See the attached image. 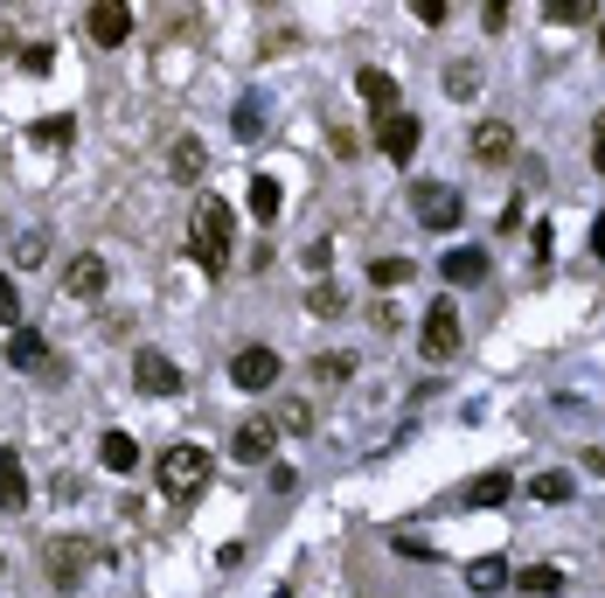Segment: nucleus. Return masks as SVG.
<instances>
[{
    "instance_id": "c85d7f7f",
    "label": "nucleus",
    "mask_w": 605,
    "mask_h": 598,
    "mask_svg": "<svg viewBox=\"0 0 605 598\" xmlns=\"http://www.w3.org/2000/svg\"><path fill=\"white\" fill-rule=\"evenodd\" d=\"M70 133H77L70 119H36V125H29V140H36V146H70Z\"/></svg>"
},
{
    "instance_id": "dca6fc26",
    "label": "nucleus",
    "mask_w": 605,
    "mask_h": 598,
    "mask_svg": "<svg viewBox=\"0 0 605 598\" xmlns=\"http://www.w3.org/2000/svg\"><path fill=\"white\" fill-rule=\"evenodd\" d=\"M168 174H174V181H202V174H209V146H202L195 133H181L174 153H168Z\"/></svg>"
},
{
    "instance_id": "6e6552de",
    "label": "nucleus",
    "mask_w": 605,
    "mask_h": 598,
    "mask_svg": "<svg viewBox=\"0 0 605 598\" xmlns=\"http://www.w3.org/2000/svg\"><path fill=\"white\" fill-rule=\"evenodd\" d=\"M466 153H473L481 168H502L508 153H515V125H502V119H481V125H473V140H466Z\"/></svg>"
},
{
    "instance_id": "0eeeda50",
    "label": "nucleus",
    "mask_w": 605,
    "mask_h": 598,
    "mask_svg": "<svg viewBox=\"0 0 605 598\" xmlns=\"http://www.w3.org/2000/svg\"><path fill=\"white\" fill-rule=\"evenodd\" d=\"M230 383H236V389H272V383H279V355H272V348H258V342H251V348H236Z\"/></svg>"
},
{
    "instance_id": "393cba45",
    "label": "nucleus",
    "mask_w": 605,
    "mask_h": 598,
    "mask_svg": "<svg viewBox=\"0 0 605 598\" xmlns=\"http://www.w3.org/2000/svg\"><path fill=\"white\" fill-rule=\"evenodd\" d=\"M279 202H285V195H279V181H272V174H258V181H251V216H258V223H279Z\"/></svg>"
},
{
    "instance_id": "9b49d317",
    "label": "nucleus",
    "mask_w": 605,
    "mask_h": 598,
    "mask_svg": "<svg viewBox=\"0 0 605 598\" xmlns=\"http://www.w3.org/2000/svg\"><path fill=\"white\" fill-rule=\"evenodd\" d=\"M417 140H425V133H417V119H411V112H390V119H376V146H383L397 168L417 153Z\"/></svg>"
},
{
    "instance_id": "7c9ffc66",
    "label": "nucleus",
    "mask_w": 605,
    "mask_h": 598,
    "mask_svg": "<svg viewBox=\"0 0 605 598\" xmlns=\"http://www.w3.org/2000/svg\"><path fill=\"white\" fill-rule=\"evenodd\" d=\"M0 327H21V293H14V278H0Z\"/></svg>"
},
{
    "instance_id": "412c9836",
    "label": "nucleus",
    "mask_w": 605,
    "mask_h": 598,
    "mask_svg": "<svg viewBox=\"0 0 605 598\" xmlns=\"http://www.w3.org/2000/svg\"><path fill=\"white\" fill-rule=\"evenodd\" d=\"M515 591H530V598H557V591H564V570H557V564H530V570H515Z\"/></svg>"
},
{
    "instance_id": "473e14b6",
    "label": "nucleus",
    "mask_w": 605,
    "mask_h": 598,
    "mask_svg": "<svg viewBox=\"0 0 605 598\" xmlns=\"http://www.w3.org/2000/svg\"><path fill=\"white\" fill-rule=\"evenodd\" d=\"M592 168L605 174V133H592Z\"/></svg>"
},
{
    "instance_id": "1a4fd4ad",
    "label": "nucleus",
    "mask_w": 605,
    "mask_h": 598,
    "mask_svg": "<svg viewBox=\"0 0 605 598\" xmlns=\"http://www.w3.org/2000/svg\"><path fill=\"white\" fill-rule=\"evenodd\" d=\"M84 36L104 42V49H119L125 36H133V8H119V0H98V8L84 14Z\"/></svg>"
},
{
    "instance_id": "2f4dec72",
    "label": "nucleus",
    "mask_w": 605,
    "mask_h": 598,
    "mask_svg": "<svg viewBox=\"0 0 605 598\" xmlns=\"http://www.w3.org/2000/svg\"><path fill=\"white\" fill-rule=\"evenodd\" d=\"M42 251H49V244H42V237H36V230H29V237H21V244H14V265H42Z\"/></svg>"
},
{
    "instance_id": "2eb2a0df",
    "label": "nucleus",
    "mask_w": 605,
    "mask_h": 598,
    "mask_svg": "<svg viewBox=\"0 0 605 598\" xmlns=\"http://www.w3.org/2000/svg\"><path fill=\"white\" fill-rule=\"evenodd\" d=\"M0 508H29V474H21V453L14 446H0Z\"/></svg>"
},
{
    "instance_id": "f257e3e1",
    "label": "nucleus",
    "mask_w": 605,
    "mask_h": 598,
    "mask_svg": "<svg viewBox=\"0 0 605 598\" xmlns=\"http://www.w3.org/2000/svg\"><path fill=\"white\" fill-rule=\"evenodd\" d=\"M153 474H161L168 501H195V494L209 487V474H216V459H209L202 446H168L161 459H153Z\"/></svg>"
},
{
    "instance_id": "6ab92c4d",
    "label": "nucleus",
    "mask_w": 605,
    "mask_h": 598,
    "mask_svg": "<svg viewBox=\"0 0 605 598\" xmlns=\"http://www.w3.org/2000/svg\"><path fill=\"white\" fill-rule=\"evenodd\" d=\"M355 91L370 98V105H376L383 119L397 112V77H390V70H355Z\"/></svg>"
},
{
    "instance_id": "f03ea898",
    "label": "nucleus",
    "mask_w": 605,
    "mask_h": 598,
    "mask_svg": "<svg viewBox=\"0 0 605 598\" xmlns=\"http://www.w3.org/2000/svg\"><path fill=\"white\" fill-rule=\"evenodd\" d=\"M189 244H195V265L202 272H223V257H230V210H223V202H195Z\"/></svg>"
},
{
    "instance_id": "f704fd0d",
    "label": "nucleus",
    "mask_w": 605,
    "mask_h": 598,
    "mask_svg": "<svg viewBox=\"0 0 605 598\" xmlns=\"http://www.w3.org/2000/svg\"><path fill=\"white\" fill-rule=\"evenodd\" d=\"M585 466H592V474H605V446H592V453H585Z\"/></svg>"
},
{
    "instance_id": "bb28decb",
    "label": "nucleus",
    "mask_w": 605,
    "mask_h": 598,
    "mask_svg": "<svg viewBox=\"0 0 605 598\" xmlns=\"http://www.w3.org/2000/svg\"><path fill=\"white\" fill-rule=\"evenodd\" d=\"M549 21H564V29H585V21H598L592 0H549Z\"/></svg>"
},
{
    "instance_id": "c756f323",
    "label": "nucleus",
    "mask_w": 605,
    "mask_h": 598,
    "mask_svg": "<svg viewBox=\"0 0 605 598\" xmlns=\"http://www.w3.org/2000/svg\"><path fill=\"white\" fill-rule=\"evenodd\" d=\"M370 278H376V285H404V278H411V257H376Z\"/></svg>"
},
{
    "instance_id": "72a5a7b5",
    "label": "nucleus",
    "mask_w": 605,
    "mask_h": 598,
    "mask_svg": "<svg viewBox=\"0 0 605 598\" xmlns=\"http://www.w3.org/2000/svg\"><path fill=\"white\" fill-rule=\"evenodd\" d=\"M592 251H598V257H605V216H598V223H592Z\"/></svg>"
},
{
    "instance_id": "9d476101",
    "label": "nucleus",
    "mask_w": 605,
    "mask_h": 598,
    "mask_svg": "<svg viewBox=\"0 0 605 598\" xmlns=\"http://www.w3.org/2000/svg\"><path fill=\"white\" fill-rule=\"evenodd\" d=\"M272 446H279V425L272 418H244L230 432V453L244 459V466H258V459H272Z\"/></svg>"
},
{
    "instance_id": "ddd939ff",
    "label": "nucleus",
    "mask_w": 605,
    "mask_h": 598,
    "mask_svg": "<svg viewBox=\"0 0 605 598\" xmlns=\"http://www.w3.org/2000/svg\"><path fill=\"white\" fill-rule=\"evenodd\" d=\"M438 272H445V285H487V251L481 244H460V251L438 257Z\"/></svg>"
},
{
    "instance_id": "39448f33",
    "label": "nucleus",
    "mask_w": 605,
    "mask_h": 598,
    "mask_svg": "<svg viewBox=\"0 0 605 598\" xmlns=\"http://www.w3.org/2000/svg\"><path fill=\"white\" fill-rule=\"evenodd\" d=\"M91 557H98V550H91L84 536H57V543L42 550V570H49V585H57V591H77V585H84V564H91Z\"/></svg>"
},
{
    "instance_id": "a878e982",
    "label": "nucleus",
    "mask_w": 605,
    "mask_h": 598,
    "mask_svg": "<svg viewBox=\"0 0 605 598\" xmlns=\"http://www.w3.org/2000/svg\"><path fill=\"white\" fill-rule=\"evenodd\" d=\"M362 369V362L349 355V348H334V355H321V362H313V376H321V383H349Z\"/></svg>"
},
{
    "instance_id": "f8f14e48",
    "label": "nucleus",
    "mask_w": 605,
    "mask_h": 598,
    "mask_svg": "<svg viewBox=\"0 0 605 598\" xmlns=\"http://www.w3.org/2000/svg\"><path fill=\"white\" fill-rule=\"evenodd\" d=\"M63 293L70 300H98L104 293V257L98 251H77L70 265H63Z\"/></svg>"
},
{
    "instance_id": "f3484780",
    "label": "nucleus",
    "mask_w": 605,
    "mask_h": 598,
    "mask_svg": "<svg viewBox=\"0 0 605 598\" xmlns=\"http://www.w3.org/2000/svg\"><path fill=\"white\" fill-rule=\"evenodd\" d=\"M508 494H515V474H502V466H494V474H481V480L460 494V501H466V508H502Z\"/></svg>"
},
{
    "instance_id": "c9c22d12",
    "label": "nucleus",
    "mask_w": 605,
    "mask_h": 598,
    "mask_svg": "<svg viewBox=\"0 0 605 598\" xmlns=\"http://www.w3.org/2000/svg\"><path fill=\"white\" fill-rule=\"evenodd\" d=\"M598 57H605V21H598Z\"/></svg>"
},
{
    "instance_id": "423d86ee",
    "label": "nucleus",
    "mask_w": 605,
    "mask_h": 598,
    "mask_svg": "<svg viewBox=\"0 0 605 598\" xmlns=\"http://www.w3.org/2000/svg\"><path fill=\"white\" fill-rule=\"evenodd\" d=\"M133 389H140V397H174V389H181L174 355H161V348H140V355H133Z\"/></svg>"
},
{
    "instance_id": "b1692460",
    "label": "nucleus",
    "mask_w": 605,
    "mask_h": 598,
    "mask_svg": "<svg viewBox=\"0 0 605 598\" xmlns=\"http://www.w3.org/2000/svg\"><path fill=\"white\" fill-rule=\"evenodd\" d=\"M279 432H293V438H306L313 432V404L306 397H279V418H272Z\"/></svg>"
},
{
    "instance_id": "5701e85b",
    "label": "nucleus",
    "mask_w": 605,
    "mask_h": 598,
    "mask_svg": "<svg viewBox=\"0 0 605 598\" xmlns=\"http://www.w3.org/2000/svg\"><path fill=\"white\" fill-rule=\"evenodd\" d=\"M104 466H112V474H133V466H140V446H133V438H125V432H104Z\"/></svg>"
},
{
    "instance_id": "cd10ccee",
    "label": "nucleus",
    "mask_w": 605,
    "mask_h": 598,
    "mask_svg": "<svg viewBox=\"0 0 605 598\" xmlns=\"http://www.w3.org/2000/svg\"><path fill=\"white\" fill-rule=\"evenodd\" d=\"M306 306H313V321H334V314H349L341 285H313V293H306Z\"/></svg>"
},
{
    "instance_id": "e433bc0d",
    "label": "nucleus",
    "mask_w": 605,
    "mask_h": 598,
    "mask_svg": "<svg viewBox=\"0 0 605 598\" xmlns=\"http://www.w3.org/2000/svg\"><path fill=\"white\" fill-rule=\"evenodd\" d=\"M598 133H605V112H598Z\"/></svg>"
},
{
    "instance_id": "aec40b11",
    "label": "nucleus",
    "mask_w": 605,
    "mask_h": 598,
    "mask_svg": "<svg viewBox=\"0 0 605 598\" xmlns=\"http://www.w3.org/2000/svg\"><path fill=\"white\" fill-rule=\"evenodd\" d=\"M445 98H453V105L481 98V63H473V57H453V63H445Z\"/></svg>"
},
{
    "instance_id": "4be33fe9",
    "label": "nucleus",
    "mask_w": 605,
    "mask_h": 598,
    "mask_svg": "<svg viewBox=\"0 0 605 598\" xmlns=\"http://www.w3.org/2000/svg\"><path fill=\"white\" fill-rule=\"evenodd\" d=\"M530 494H536V501H549V508H564L571 494H577V480L564 474V466H549V474H536V480H530Z\"/></svg>"
},
{
    "instance_id": "7ed1b4c3",
    "label": "nucleus",
    "mask_w": 605,
    "mask_h": 598,
    "mask_svg": "<svg viewBox=\"0 0 605 598\" xmlns=\"http://www.w3.org/2000/svg\"><path fill=\"white\" fill-rule=\"evenodd\" d=\"M460 342H466L460 306H453V300H432V306H425V327H417V348H425V362H453Z\"/></svg>"
},
{
    "instance_id": "20e7f679",
    "label": "nucleus",
    "mask_w": 605,
    "mask_h": 598,
    "mask_svg": "<svg viewBox=\"0 0 605 598\" xmlns=\"http://www.w3.org/2000/svg\"><path fill=\"white\" fill-rule=\"evenodd\" d=\"M411 216L425 223V230H453L466 216V202H460L453 181H417V189H411Z\"/></svg>"
},
{
    "instance_id": "4468645a",
    "label": "nucleus",
    "mask_w": 605,
    "mask_h": 598,
    "mask_svg": "<svg viewBox=\"0 0 605 598\" xmlns=\"http://www.w3.org/2000/svg\"><path fill=\"white\" fill-rule=\"evenodd\" d=\"M8 362H14L21 376H49V342H42L36 327H14V342H8Z\"/></svg>"
},
{
    "instance_id": "a211bd4d",
    "label": "nucleus",
    "mask_w": 605,
    "mask_h": 598,
    "mask_svg": "<svg viewBox=\"0 0 605 598\" xmlns=\"http://www.w3.org/2000/svg\"><path fill=\"white\" fill-rule=\"evenodd\" d=\"M466 585L481 591V598H494V591H508V585H515V570H508L502 557H473V564H466Z\"/></svg>"
}]
</instances>
